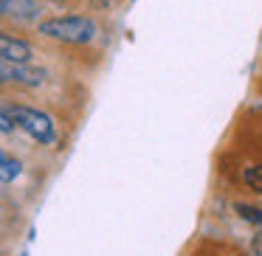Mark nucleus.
Wrapping results in <instances>:
<instances>
[{
  "label": "nucleus",
  "instance_id": "9d476101",
  "mask_svg": "<svg viewBox=\"0 0 262 256\" xmlns=\"http://www.w3.org/2000/svg\"><path fill=\"white\" fill-rule=\"evenodd\" d=\"M251 250H254V256H262V231L251 239Z\"/></svg>",
  "mask_w": 262,
  "mask_h": 256
},
{
  "label": "nucleus",
  "instance_id": "39448f33",
  "mask_svg": "<svg viewBox=\"0 0 262 256\" xmlns=\"http://www.w3.org/2000/svg\"><path fill=\"white\" fill-rule=\"evenodd\" d=\"M0 57H3V62H31L34 51H31L29 42L17 40L12 34H3L0 37Z\"/></svg>",
  "mask_w": 262,
  "mask_h": 256
},
{
  "label": "nucleus",
  "instance_id": "7ed1b4c3",
  "mask_svg": "<svg viewBox=\"0 0 262 256\" xmlns=\"http://www.w3.org/2000/svg\"><path fill=\"white\" fill-rule=\"evenodd\" d=\"M0 79L6 82V85L40 87L46 82V71L34 68L31 62H0Z\"/></svg>",
  "mask_w": 262,
  "mask_h": 256
},
{
  "label": "nucleus",
  "instance_id": "20e7f679",
  "mask_svg": "<svg viewBox=\"0 0 262 256\" xmlns=\"http://www.w3.org/2000/svg\"><path fill=\"white\" fill-rule=\"evenodd\" d=\"M3 17L17 20V23H37L40 20V6L37 0H0Z\"/></svg>",
  "mask_w": 262,
  "mask_h": 256
},
{
  "label": "nucleus",
  "instance_id": "423d86ee",
  "mask_svg": "<svg viewBox=\"0 0 262 256\" xmlns=\"http://www.w3.org/2000/svg\"><path fill=\"white\" fill-rule=\"evenodd\" d=\"M243 183L251 192L262 194V166H248V169L243 172Z\"/></svg>",
  "mask_w": 262,
  "mask_h": 256
},
{
  "label": "nucleus",
  "instance_id": "1a4fd4ad",
  "mask_svg": "<svg viewBox=\"0 0 262 256\" xmlns=\"http://www.w3.org/2000/svg\"><path fill=\"white\" fill-rule=\"evenodd\" d=\"M12 127H17V124H14L12 113L3 107V110H0V130H3V135H9V132H12Z\"/></svg>",
  "mask_w": 262,
  "mask_h": 256
},
{
  "label": "nucleus",
  "instance_id": "6e6552de",
  "mask_svg": "<svg viewBox=\"0 0 262 256\" xmlns=\"http://www.w3.org/2000/svg\"><path fill=\"white\" fill-rule=\"evenodd\" d=\"M234 211H237L245 222H254V225L262 228V208H254V205H248V203H237Z\"/></svg>",
  "mask_w": 262,
  "mask_h": 256
},
{
  "label": "nucleus",
  "instance_id": "f257e3e1",
  "mask_svg": "<svg viewBox=\"0 0 262 256\" xmlns=\"http://www.w3.org/2000/svg\"><path fill=\"white\" fill-rule=\"evenodd\" d=\"M40 34L59 42H68V45H85V42H91L99 34V26L91 17H82V14H65V17L42 20Z\"/></svg>",
  "mask_w": 262,
  "mask_h": 256
},
{
  "label": "nucleus",
  "instance_id": "f03ea898",
  "mask_svg": "<svg viewBox=\"0 0 262 256\" xmlns=\"http://www.w3.org/2000/svg\"><path fill=\"white\" fill-rule=\"evenodd\" d=\"M3 107L12 113L14 124H17L29 138H34L37 144H54L57 141V124H54V119L48 113H42V110H37V107H26V104H9V102H3Z\"/></svg>",
  "mask_w": 262,
  "mask_h": 256
},
{
  "label": "nucleus",
  "instance_id": "0eeeda50",
  "mask_svg": "<svg viewBox=\"0 0 262 256\" xmlns=\"http://www.w3.org/2000/svg\"><path fill=\"white\" fill-rule=\"evenodd\" d=\"M0 166H3V183H12L20 175V160H14L12 155H0Z\"/></svg>",
  "mask_w": 262,
  "mask_h": 256
}]
</instances>
